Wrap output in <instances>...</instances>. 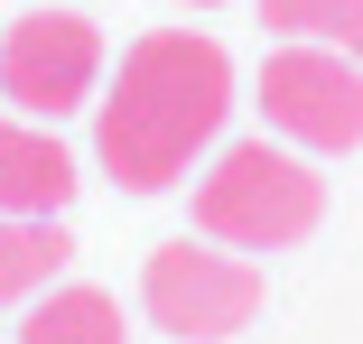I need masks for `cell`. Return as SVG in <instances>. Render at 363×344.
<instances>
[{"mask_svg":"<svg viewBox=\"0 0 363 344\" xmlns=\"http://www.w3.org/2000/svg\"><path fill=\"white\" fill-rule=\"evenodd\" d=\"M233 121V56L205 28H150L121 47V75L94 93V159L112 186H177Z\"/></svg>","mask_w":363,"mask_h":344,"instance_id":"6da1fadb","label":"cell"},{"mask_svg":"<svg viewBox=\"0 0 363 344\" xmlns=\"http://www.w3.org/2000/svg\"><path fill=\"white\" fill-rule=\"evenodd\" d=\"M326 214V177L308 149L289 140H233L214 149V168L196 177V233L224 251H298Z\"/></svg>","mask_w":363,"mask_h":344,"instance_id":"7a4b0ae2","label":"cell"},{"mask_svg":"<svg viewBox=\"0 0 363 344\" xmlns=\"http://www.w3.org/2000/svg\"><path fill=\"white\" fill-rule=\"evenodd\" d=\"M140 307H150V326H168L177 344H224L261 316V270L224 242H159L150 270H140Z\"/></svg>","mask_w":363,"mask_h":344,"instance_id":"3957f363","label":"cell"},{"mask_svg":"<svg viewBox=\"0 0 363 344\" xmlns=\"http://www.w3.org/2000/svg\"><path fill=\"white\" fill-rule=\"evenodd\" d=\"M0 93L28 121H65V112H94L103 93V28L75 10V0H47V10L0 28Z\"/></svg>","mask_w":363,"mask_h":344,"instance_id":"277c9868","label":"cell"},{"mask_svg":"<svg viewBox=\"0 0 363 344\" xmlns=\"http://www.w3.org/2000/svg\"><path fill=\"white\" fill-rule=\"evenodd\" d=\"M261 121H270V140L308 149V159L363 149V65L335 47H308V38H279L261 56Z\"/></svg>","mask_w":363,"mask_h":344,"instance_id":"5b68a950","label":"cell"},{"mask_svg":"<svg viewBox=\"0 0 363 344\" xmlns=\"http://www.w3.org/2000/svg\"><path fill=\"white\" fill-rule=\"evenodd\" d=\"M65 195H75V159L56 121L0 112V214H65Z\"/></svg>","mask_w":363,"mask_h":344,"instance_id":"8992f818","label":"cell"},{"mask_svg":"<svg viewBox=\"0 0 363 344\" xmlns=\"http://www.w3.org/2000/svg\"><path fill=\"white\" fill-rule=\"evenodd\" d=\"M19 344H130L121 298L103 289H38V307L19 316Z\"/></svg>","mask_w":363,"mask_h":344,"instance_id":"52a82bcc","label":"cell"},{"mask_svg":"<svg viewBox=\"0 0 363 344\" xmlns=\"http://www.w3.org/2000/svg\"><path fill=\"white\" fill-rule=\"evenodd\" d=\"M75 260L56 214H0V298H38L56 289V270Z\"/></svg>","mask_w":363,"mask_h":344,"instance_id":"ba28073f","label":"cell"},{"mask_svg":"<svg viewBox=\"0 0 363 344\" xmlns=\"http://www.w3.org/2000/svg\"><path fill=\"white\" fill-rule=\"evenodd\" d=\"M261 28L270 38H308L363 65V0H261Z\"/></svg>","mask_w":363,"mask_h":344,"instance_id":"9c48e42d","label":"cell"},{"mask_svg":"<svg viewBox=\"0 0 363 344\" xmlns=\"http://www.w3.org/2000/svg\"><path fill=\"white\" fill-rule=\"evenodd\" d=\"M186 10H214V0H186Z\"/></svg>","mask_w":363,"mask_h":344,"instance_id":"30bf717a","label":"cell"}]
</instances>
